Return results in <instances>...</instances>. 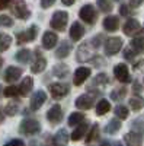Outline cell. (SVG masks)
Wrapping results in <instances>:
<instances>
[{
	"mask_svg": "<svg viewBox=\"0 0 144 146\" xmlns=\"http://www.w3.org/2000/svg\"><path fill=\"white\" fill-rule=\"evenodd\" d=\"M119 13L124 15V16L130 15V7H128L127 5H121V7H119Z\"/></svg>",
	"mask_w": 144,
	"mask_h": 146,
	"instance_id": "ee69618b",
	"label": "cell"
},
{
	"mask_svg": "<svg viewBox=\"0 0 144 146\" xmlns=\"http://www.w3.org/2000/svg\"><path fill=\"white\" fill-rule=\"evenodd\" d=\"M13 25V19L7 15H0V27H12Z\"/></svg>",
	"mask_w": 144,
	"mask_h": 146,
	"instance_id": "60d3db41",
	"label": "cell"
},
{
	"mask_svg": "<svg viewBox=\"0 0 144 146\" xmlns=\"http://www.w3.org/2000/svg\"><path fill=\"white\" fill-rule=\"evenodd\" d=\"M134 88H135L134 91H135V92H138V91H140V85H138V83H135V86H134Z\"/></svg>",
	"mask_w": 144,
	"mask_h": 146,
	"instance_id": "816d5d0a",
	"label": "cell"
},
{
	"mask_svg": "<svg viewBox=\"0 0 144 146\" xmlns=\"http://www.w3.org/2000/svg\"><path fill=\"white\" fill-rule=\"evenodd\" d=\"M131 48L135 53H144V38H134L131 41Z\"/></svg>",
	"mask_w": 144,
	"mask_h": 146,
	"instance_id": "4dcf8cb0",
	"label": "cell"
},
{
	"mask_svg": "<svg viewBox=\"0 0 144 146\" xmlns=\"http://www.w3.org/2000/svg\"><path fill=\"white\" fill-rule=\"evenodd\" d=\"M68 139H70V136H68L67 130L66 129H60L57 131V135L54 136V142L53 143H55V145H66L68 142Z\"/></svg>",
	"mask_w": 144,
	"mask_h": 146,
	"instance_id": "603a6c76",
	"label": "cell"
},
{
	"mask_svg": "<svg viewBox=\"0 0 144 146\" xmlns=\"http://www.w3.org/2000/svg\"><path fill=\"white\" fill-rule=\"evenodd\" d=\"M67 19H68L67 12H64V10H57L55 13L53 15V18H51L50 25H51V28H54V29H57V31H64V28H66V25H67Z\"/></svg>",
	"mask_w": 144,
	"mask_h": 146,
	"instance_id": "6da1fadb",
	"label": "cell"
},
{
	"mask_svg": "<svg viewBox=\"0 0 144 146\" xmlns=\"http://www.w3.org/2000/svg\"><path fill=\"white\" fill-rule=\"evenodd\" d=\"M98 6L101 7L102 12H111L112 10L111 0H98Z\"/></svg>",
	"mask_w": 144,
	"mask_h": 146,
	"instance_id": "8d00e7d4",
	"label": "cell"
},
{
	"mask_svg": "<svg viewBox=\"0 0 144 146\" xmlns=\"http://www.w3.org/2000/svg\"><path fill=\"white\" fill-rule=\"evenodd\" d=\"M93 104H95V98L92 95H87V94L80 95L76 100V107L79 110H89V108L93 107Z\"/></svg>",
	"mask_w": 144,
	"mask_h": 146,
	"instance_id": "7c38bea8",
	"label": "cell"
},
{
	"mask_svg": "<svg viewBox=\"0 0 144 146\" xmlns=\"http://www.w3.org/2000/svg\"><path fill=\"white\" fill-rule=\"evenodd\" d=\"M134 53H135V51L133 50V48H125V51H124V57H125L127 60H133V58H134V56H135Z\"/></svg>",
	"mask_w": 144,
	"mask_h": 146,
	"instance_id": "b9f144b4",
	"label": "cell"
},
{
	"mask_svg": "<svg viewBox=\"0 0 144 146\" xmlns=\"http://www.w3.org/2000/svg\"><path fill=\"white\" fill-rule=\"evenodd\" d=\"M38 34V28L32 25L29 29H26L25 32H20L18 34V44H23V42H28V41H34L35 36Z\"/></svg>",
	"mask_w": 144,
	"mask_h": 146,
	"instance_id": "30bf717a",
	"label": "cell"
},
{
	"mask_svg": "<svg viewBox=\"0 0 144 146\" xmlns=\"http://www.w3.org/2000/svg\"><path fill=\"white\" fill-rule=\"evenodd\" d=\"M89 76H90V69H89V67H79V69L76 70V73H74L73 83L79 86V85H82Z\"/></svg>",
	"mask_w": 144,
	"mask_h": 146,
	"instance_id": "4fadbf2b",
	"label": "cell"
},
{
	"mask_svg": "<svg viewBox=\"0 0 144 146\" xmlns=\"http://www.w3.org/2000/svg\"><path fill=\"white\" fill-rule=\"evenodd\" d=\"M7 145H19V146H22V145H23V142H22V140H19V139H13V140H10Z\"/></svg>",
	"mask_w": 144,
	"mask_h": 146,
	"instance_id": "c3c4849f",
	"label": "cell"
},
{
	"mask_svg": "<svg viewBox=\"0 0 144 146\" xmlns=\"http://www.w3.org/2000/svg\"><path fill=\"white\" fill-rule=\"evenodd\" d=\"M32 86H34V80H32V78L25 76V79H23V80L20 82L19 88H18V89H19V94H20V95H23V96H26V95L31 92Z\"/></svg>",
	"mask_w": 144,
	"mask_h": 146,
	"instance_id": "7402d4cb",
	"label": "cell"
},
{
	"mask_svg": "<svg viewBox=\"0 0 144 146\" xmlns=\"http://www.w3.org/2000/svg\"><path fill=\"white\" fill-rule=\"evenodd\" d=\"M15 58L18 60L19 63H28L29 58H31V51L28 48H23V50H19L15 56Z\"/></svg>",
	"mask_w": 144,
	"mask_h": 146,
	"instance_id": "484cf974",
	"label": "cell"
},
{
	"mask_svg": "<svg viewBox=\"0 0 144 146\" xmlns=\"http://www.w3.org/2000/svg\"><path fill=\"white\" fill-rule=\"evenodd\" d=\"M50 92H51V95L54 96V98H63V96H66L67 95V92H68V89H67V86L66 85H63V83H53L51 86H50Z\"/></svg>",
	"mask_w": 144,
	"mask_h": 146,
	"instance_id": "5bb4252c",
	"label": "cell"
},
{
	"mask_svg": "<svg viewBox=\"0 0 144 146\" xmlns=\"http://www.w3.org/2000/svg\"><path fill=\"white\" fill-rule=\"evenodd\" d=\"M3 118H5V115H3V111H2V108H0V123L3 121Z\"/></svg>",
	"mask_w": 144,
	"mask_h": 146,
	"instance_id": "f907efd6",
	"label": "cell"
},
{
	"mask_svg": "<svg viewBox=\"0 0 144 146\" xmlns=\"http://www.w3.org/2000/svg\"><path fill=\"white\" fill-rule=\"evenodd\" d=\"M20 76H22V69L12 66V67H9V69L6 70V73H5V80L9 82V83H12V82L18 80Z\"/></svg>",
	"mask_w": 144,
	"mask_h": 146,
	"instance_id": "ac0fdd59",
	"label": "cell"
},
{
	"mask_svg": "<svg viewBox=\"0 0 144 146\" xmlns=\"http://www.w3.org/2000/svg\"><path fill=\"white\" fill-rule=\"evenodd\" d=\"M92 56H93V51H92V48H90V45L87 42L82 44L77 48V56H76L77 62H87V60L92 58Z\"/></svg>",
	"mask_w": 144,
	"mask_h": 146,
	"instance_id": "9c48e42d",
	"label": "cell"
},
{
	"mask_svg": "<svg viewBox=\"0 0 144 146\" xmlns=\"http://www.w3.org/2000/svg\"><path fill=\"white\" fill-rule=\"evenodd\" d=\"M18 94H19V89H18L16 86H7V88H5V91H3V95L7 96V98L16 96Z\"/></svg>",
	"mask_w": 144,
	"mask_h": 146,
	"instance_id": "74e56055",
	"label": "cell"
},
{
	"mask_svg": "<svg viewBox=\"0 0 144 146\" xmlns=\"http://www.w3.org/2000/svg\"><path fill=\"white\" fill-rule=\"evenodd\" d=\"M83 34H85V28L82 27V23L80 22H74V23H71V28H70V38L73 40V41H79Z\"/></svg>",
	"mask_w": 144,
	"mask_h": 146,
	"instance_id": "2e32d148",
	"label": "cell"
},
{
	"mask_svg": "<svg viewBox=\"0 0 144 146\" xmlns=\"http://www.w3.org/2000/svg\"><path fill=\"white\" fill-rule=\"evenodd\" d=\"M124 140L127 145H133V146H138L143 143V136H141V133L138 131H130L127 133V135L124 136Z\"/></svg>",
	"mask_w": 144,
	"mask_h": 146,
	"instance_id": "e0dca14e",
	"label": "cell"
},
{
	"mask_svg": "<svg viewBox=\"0 0 144 146\" xmlns=\"http://www.w3.org/2000/svg\"><path fill=\"white\" fill-rule=\"evenodd\" d=\"M12 10H13L15 16H18L19 19H28L31 16V12L28 9V5L25 3V0H16Z\"/></svg>",
	"mask_w": 144,
	"mask_h": 146,
	"instance_id": "5b68a950",
	"label": "cell"
},
{
	"mask_svg": "<svg viewBox=\"0 0 144 146\" xmlns=\"http://www.w3.org/2000/svg\"><path fill=\"white\" fill-rule=\"evenodd\" d=\"M119 129H121V121H119L118 118H112L109 123L106 124L105 131H106V133H109V135H114V133H116Z\"/></svg>",
	"mask_w": 144,
	"mask_h": 146,
	"instance_id": "cb8c5ba5",
	"label": "cell"
},
{
	"mask_svg": "<svg viewBox=\"0 0 144 146\" xmlns=\"http://www.w3.org/2000/svg\"><path fill=\"white\" fill-rule=\"evenodd\" d=\"M54 3H55V0H41V7L48 9L50 6H53Z\"/></svg>",
	"mask_w": 144,
	"mask_h": 146,
	"instance_id": "7bdbcfd3",
	"label": "cell"
},
{
	"mask_svg": "<svg viewBox=\"0 0 144 146\" xmlns=\"http://www.w3.org/2000/svg\"><path fill=\"white\" fill-rule=\"evenodd\" d=\"M2 89H3V88H2V86H0V94H2Z\"/></svg>",
	"mask_w": 144,
	"mask_h": 146,
	"instance_id": "f5cc1de1",
	"label": "cell"
},
{
	"mask_svg": "<svg viewBox=\"0 0 144 146\" xmlns=\"http://www.w3.org/2000/svg\"><path fill=\"white\" fill-rule=\"evenodd\" d=\"M18 110H19L18 102H9V104L6 105V108H5V113H6L7 115H15V114L18 113Z\"/></svg>",
	"mask_w": 144,
	"mask_h": 146,
	"instance_id": "d590c367",
	"label": "cell"
},
{
	"mask_svg": "<svg viewBox=\"0 0 144 146\" xmlns=\"http://www.w3.org/2000/svg\"><path fill=\"white\" fill-rule=\"evenodd\" d=\"M79 16L80 19H83V22L89 23V25H92V23L96 22V18H98V13H96V10L92 5H85L80 12H79Z\"/></svg>",
	"mask_w": 144,
	"mask_h": 146,
	"instance_id": "277c9868",
	"label": "cell"
},
{
	"mask_svg": "<svg viewBox=\"0 0 144 146\" xmlns=\"http://www.w3.org/2000/svg\"><path fill=\"white\" fill-rule=\"evenodd\" d=\"M10 2H12V0H0V10L6 9V7L10 5Z\"/></svg>",
	"mask_w": 144,
	"mask_h": 146,
	"instance_id": "7dc6e473",
	"label": "cell"
},
{
	"mask_svg": "<svg viewBox=\"0 0 144 146\" xmlns=\"http://www.w3.org/2000/svg\"><path fill=\"white\" fill-rule=\"evenodd\" d=\"M61 2H63L66 6H71V5H73V3L76 2V0H61Z\"/></svg>",
	"mask_w": 144,
	"mask_h": 146,
	"instance_id": "681fc988",
	"label": "cell"
},
{
	"mask_svg": "<svg viewBox=\"0 0 144 146\" xmlns=\"http://www.w3.org/2000/svg\"><path fill=\"white\" fill-rule=\"evenodd\" d=\"M122 48V40L119 36H111L105 41V54L106 56H115Z\"/></svg>",
	"mask_w": 144,
	"mask_h": 146,
	"instance_id": "7a4b0ae2",
	"label": "cell"
},
{
	"mask_svg": "<svg viewBox=\"0 0 144 146\" xmlns=\"http://www.w3.org/2000/svg\"><path fill=\"white\" fill-rule=\"evenodd\" d=\"M101 40H102V35H98L96 38H93L90 42H92V45L95 47V48H98L99 45H101Z\"/></svg>",
	"mask_w": 144,
	"mask_h": 146,
	"instance_id": "f6af8a7d",
	"label": "cell"
},
{
	"mask_svg": "<svg viewBox=\"0 0 144 146\" xmlns=\"http://www.w3.org/2000/svg\"><path fill=\"white\" fill-rule=\"evenodd\" d=\"M109 110H111L109 101L101 100V101L98 102V105H96V114H98V115H103V114H106L108 111H109Z\"/></svg>",
	"mask_w": 144,
	"mask_h": 146,
	"instance_id": "d4e9b609",
	"label": "cell"
},
{
	"mask_svg": "<svg viewBox=\"0 0 144 146\" xmlns=\"http://www.w3.org/2000/svg\"><path fill=\"white\" fill-rule=\"evenodd\" d=\"M83 120H85V114L83 113H71V115L68 117V126H77Z\"/></svg>",
	"mask_w": 144,
	"mask_h": 146,
	"instance_id": "83f0119b",
	"label": "cell"
},
{
	"mask_svg": "<svg viewBox=\"0 0 144 146\" xmlns=\"http://www.w3.org/2000/svg\"><path fill=\"white\" fill-rule=\"evenodd\" d=\"M125 95H127V89L125 88H116L111 92V98L114 101H121L122 98H125Z\"/></svg>",
	"mask_w": 144,
	"mask_h": 146,
	"instance_id": "d6a6232c",
	"label": "cell"
},
{
	"mask_svg": "<svg viewBox=\"0 0 144 146\" xmlns=\"http://www.w3.org/2000/svg\"><path fill=\"white\" fill-rule=\"evenodd\" d=\"M141 31V25L137 19H128L125 23H124V34L128 35V36H134L137 35L138 32Z\"/></svg>",
	"mask_w": 144,
	"mask_h": 146,
	"instance_id": "52a82bcc",
	"label": "cell"
},
{
	"mask_svg": "<svg viewBox=\"0 0 144 146\" xmlns=\"http://www.w3.org/2000/svg\"><path fill=\"white\" fill-rule=\"evenodd\" d=\"M108 82H109V79H108V75H105V73H99L98 76L95 78V85H106Z\"/></svg>",
	"mask_w": 144,
	"mask_h": 146,
	"instance_id": "ab89813d",
	"label": "cell"
},
{
	"mask_svg": "<svg viewBox=\"0 0 144 146\" xmlns=\"http://www.w3.org/2000/svg\"><path fill=\"white\" fill-rule=\"evenodd\" d=\"M45 66H47V60H45V58H38L37 62L32 64L31 72H32V73H41V72L45 69Z\"/></svg>",
	"mask_w": 144,
	"mask_h": 146,
	"instance_id": "f1b7e54d",
	"label": "cell"
},
{
	"mask_svg": "<svg viewBox=\"0 0 144 146\" xmlns=\"http://www.w3.org/2000/svg\"><path fill=\"white\" fill-rule=\"evenodd\" d=\"M114 75L115 78L119 80V82H122V83H128L131 80L130 78V72H128V67L124 64V63H119L114 67Z\"/></svg>",
	"mask_w": 144,
	"mask_h": 146,
	"instance_id": "8992f818",
	"label": "cell"
},
{
	"mask_svg": "<svg viewBox=\"0 0 144 146\" xmlns=\"http://www.w3.org/2000/svg\"><path fill=\"white\" fill-rule=\"evenodd\" d=\"M47 101V95L45 92L42 91H37L34 95H32V98H31V110H34V111H37V110H39L42 107V104Z\"/></svg>",
	"mask_w": 144,
	"mask_h": 146,
	"instance_id": "8fae6325",
	"label": "cell"
},
{
	"mask_svg": "<svg viewBox=\"0 0 144 146\" xmlns=\"http://www.w3.org/2000/svg\"><path fill=\"white\" fill-rule=\"evenodd\" d=\"M144 3V0H130V6L131 7H138Z\"/></svg>",
	"mask_w": 144,
	"mask_h": 146,
	"instance_id": "bcb514c9",
	"label": "cell"
},
{
	"mask_svg": "<svg viewBox=\"0 0 144 146\" xmlns=\"http://www.w3.org/2000/svg\"><path fill=\"white\" fill-rule=\"evenodd\" d=\"M98 135H99V126L95 123V124L92 126V130L89 131L87 137H86V143H90L93 139H96V137H98Z\"/></svg>",
	"mask_w": 144,
	"mask_h": 146,
	"instance_id": "e575fe53",
	"label": "cell"
},
{
	"mask_svg": "<svg viewBox=\"0 0 144 146\" xmlns=\"http://www.w3.org/2000/svg\"><path fill=\"white\" fill-rule=\"evenodd\" d=\"M115 114L118 118H121V120H125L128 117V108L124 107V105H116L115 108Z\"/></svg>",
	"mask_w": 144,
	"mask_h": 146,
	"instance_id": "836d02e7",
	"label": "cell"
},
{
	"mask_svg": "<svg viewBox=\"0 0 144 146\" xmlns=\"http://www.w3.org/2000/svg\"><path fill=\"white\" fill-rule=\"evenodd\" d=\"M118 27H119V19H118V16H106L105 19H103V28L106 29V31H109V32H112V31H116L118 29Z\"/></svg>",
	"mask_w": 144,
	"mask_h": 146,
	"instance_id": "ffe728a7",
	"label": "cell"
},
{
	"mask_svg": "<svg viewBox=\"0 0 144 146\" xmlns=\"http://www.w3.org/2000/svg\"><path fill=\"white\" fill-rule=\"evenodd\" d=\"M47 118L48 121H51L53 124H57L60 123V121L63 120V110L60 105H53L50 110H48V113H47Z\"/></svg>",
	"mask_w": 144,
	"mask_h": 146,
	"instance_id": "ba28073f",
	"label": "cell"
},
{
	"mask_svg": "<svg viewBox=\"0 0 144 146\" xmlns=\"http://www.w3.org/2000/svg\"><path fill=\"white\" fill-rule=\"evenodd\" d=\"M133 129H134V131H138V133L144 131V120H143V118L134 120V121H133Z\"/></svg>",
	"mask_w": 144,
	"mask_h": 146,
	"instance_id": "f35d334b",
	"label": "cell"
},
{
	"mask_svg": "<svg viewBox=\"0 0 144 146\" xmlns=\"http://www.w3.org/2000/svg\"><path fill=\"white\" fill-rule=\"evenodd\" d=\"M130 107L133 110H135V111H138V110H141L144 107V100L141 96H133V98L130 100Z\"/></svg>",
	"mask_w": 144,
	"mask_h": 146,
	"instance_id": "1f68e13d",
	"label": "cell"
},
{
	"mask_svg": "<svg viewBox=\"0 0 144 146\" xmlns=\"http://www.w3.org/2000/svg\"><path fill=\"white\" fill-rule=\"evenodd\" d=\"M20 133L23 135H37V133L41 130V126L37 120H32V118H28V120H23L20 123V127H19Z\"/></svg>",
	"mask_w": 144,
	"mask_h": 146,
	"instance_id": "3957f363",
	"label": "cell"
},
{
	"mask_svg": "<svg viewBox=\"0 0 144 146\" xmlns=\"http://www.w3.org/2000/svg\"><path fill=\"white\" fill-rule=\"evenodd\" d=\"M54 75L58 78H64L68 75V66L67 64H55L54 66Z\"/></svg>",
	"mask_w": 144,
	"mask_h": 146,
	"instance_id": "f546056e",
	"label": "cell"
},
{
	"mask_svg": "<svg viewBox=\"0 0 144 146\" xmlns=\"http://www.w3.org/2000/svg\"><path fill=\"white\" fill-rule=\"evenodd\" d=\"M87 127H89V123L87 121H80L79 123V127L71 133V140H80L83 136L86 135V131H87Z\"/></svg>",
	"mask_w": 144,
	"mask_h": 146,
	"instance_id": "d6986e66",
	"label": "cell"
},
{
	"mask_svg": "<svg viewBox=\"0 0 144 146\" xmlns=\"http://www.w3.org/2000/svg\"><path fill=\"white\" fill-rule=\"evenodd\" d=\"M58 42V38L54 32H45L42 36V47L47 48V50H51V48L55 47V44Z\"/></svg>",
	"mask_w": 144,
	"mask_h": 146,
	"instance_id": "9a60e30c",
	"label": "cell"
},
{
	"mask_svg": "<svg viewBox=\"0 0 144 146\" xmlns=\"http://www.w3.org/2000/svg\"><path fill=\"white\" fill-rule=\"evenodd\" d=\"M71 53V44L68 41H61L60 42V47L57 48V51H55V56L58 58H66L68 54Z\"/></svg>",
	"mask_w": 144,
	"mask_h": 146,
	"instance_id": "44dd1931",
	"label": "cell"
},
{
	"mask_svg": "<svg viewBox=\"0 0 144 146\" xmlns=\"http://www.w3.org/2000/svg\"><path fill=\"white\" fill-rule=\"evenodd\" d=\"M12 44V36L6 35V34H0V53L6 51Z\"/></svg>",
	"mask_w": 144,
	"mask_h": 146,
	"instance_id": "4316f807",
	"label": "cell"
}]
</instances>
